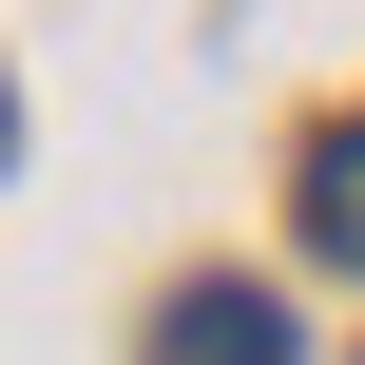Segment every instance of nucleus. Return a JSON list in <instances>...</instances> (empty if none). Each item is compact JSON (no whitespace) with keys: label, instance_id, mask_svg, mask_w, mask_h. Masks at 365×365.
Wrapping results in <instances>:
<instances>
[{"label":"nucleus","instance_id":"f257e3e1","mask_svg":"<svg viewBox=\"0 0 365 365\" xmlns=\"http://www.w3.org/2000/svg\"><path fill=\"white\" fill-rule=\"evenodd\" d=\"M154 365H308V327H289L269 289H173V308H154Z\"/></svg>","mask_w":365,"mask_h":365},{"label":"nucleus","instance_id":"f03ea898","mask_svg":"<svg viewBox=\"0 0 365 365\" xmlns=\"http://www.w3.org/2000/svg\"><path fill=\"white\" fill-rule=\"evenodd\" d=\"M308 250L365 269V115H346V135H308Z\"/></svg>","mask_w":365,"mask_h":365}]
</instances>
